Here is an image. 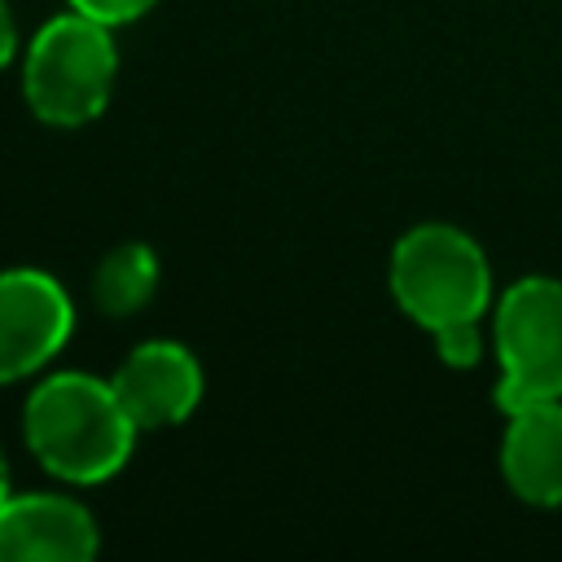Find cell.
<instances>
[{"instance_id": "1", "label": "cell", "mask_w": 562, "mask_h": 562, "mask_svg": "<svg viewBox=\"0 0 562 562\" xmlns=\"http://www.w3.org/2000/svg\"><path fill=\"white\" fill-rule=\"evenodd\" d=\"M140 426L119 404L110 378H92L79 369H57L40 378L22 404V439L31 457L70 487H92L114 479Z\"/></svg>"}, {"instance_id": "2", "label": "cell", "mask_w": 562, "mask_h": 562, "mask_svg": "<svg viewBox=\"0 0 562 562\" xmlns=\"http://www.w3.org/2000/svg\"><path fill=\"white\" fill-rule=\"evenodd\" d=\"M114 75H119L114 26L75 9L48 18L22 53V97L31 114L48 127L92 123L110 105Z\"/></svg>"}, {"instance_id": "3", "label": "cell", "mask_w": 562, "mask_h": 562, "mask_svg": "<svg viewBox=\"0 0 562 562\" xmlns=\"http://www.w3.org/2000/svg\"><path fill=\"white\" fill-rule=\"evenodd\" d=\"M386 285L395 307L426 334L483 321L492 307V263L457 224H417L391 246Z\"/></svg>"}, {"instance_id": "4", "label": "cell", "mask_w": 562, "mask_h": 562, "mask_svg": "<svg viewBox=\"0 0 562 562\" xmlns=\"http://www.w3.org/2000/svg\"><path fill=\"white\" fill-rule=\"evenodd\" d=\"M496 347V408L562 400V281L518 277L492 312Z\"/></svg>"}, {"instance_id": "5", "label": "cell", "mask_w": 562, "mask_h": 562, "mask_svg": "<svg viewBox=\"0 0 562 562\" xmlns=\"http://www.w3.org/2000/svg\"><path fill=\"white\" fill-rule=\"evenodd\" d=\"M75 334V299L44 268L0 272V386L40 373Z\"/></svg>"}, {"instance_id": "6", "label": "cell", "mask_w": 562, "mask_h": 562, "mask_svg": "<svg viewBox=\"0 0 562 562\" xmlns=\"http://www.w3.org/2000/svg\"><path fill=\"white\" fill-rule=\"evenodd\" d=\"M110 386L140 430H167L193 417L202 404V364L176 338H145L110 373Z\"/></svg>"}, {"instance_id": "7", "label": "cell", "mask_w": 562, "mask_h": 562, "mask_svg": "<svg viewBox=\"0 0 562 562\" xmlns=\"http://www.w3.org/2000/svg\"><path fill=\"white\" fill-rule=\"evenodd\" d=\"M101 549L92 509L70 492H9L0 505V562H88Z\"/></svg>"}, {"instance_id": "8", "label": "cell", "mask_w": 562, "mask_h": 562, "mask_svg": "<svg viewBox=\"0 0 562 562\" xmlns=\"http://www.w3.org/2000/svg\"><path fill=\"white\" fill-rule=\"evenodd\" d=\"M501 479L536 509L562 505V400H536L505 413Z\"/></svg>"}, {"instance_id": "9", "label": "cell", "mask_w": 562, "mask_h": 562, "mask_svg": "<svg viewBox=\"0 0 562 562\" xmlns=\"http://www.w3.org/2000/svg\"><path fill=\"white\" fill-rule=\"evenodd\" d=\"M158 277H162V263L145 241H119L92 268V285H88L92 307L110 321L136 316L158 294Z\"/></svg>"}, {"instance_id": "10", "label": "cell", "mask_w": 562, "mask_h": 562, "mask_svg": "<svg viewBox=\"0 0 562 562\" xmlns=\"http://www.w3.org/2000/svg\"><path fill=\"white\" fill-rule=\"evenodd\" d=\"M435 342V356L448 364V369H474L483 360V334H479V321H461V325H443L430 334Z\"/></svg>"}, {"instance_id": "11", "label": "cell", "mask_w": 562, "mask_h": 562, "mask_svg": "<svg viewBox=\"0 0 562 562\" xmlns=\"http://www.w3.org/2000/svg\"><path fill=\"white\" fill-rule=\"evenodd\" d=\"M154 4H158V0H66V9L88 13V18L105 22V26H127V22L145 18Z\"/></svg>"}, {"instance_id": "12", "label": "cell", "mask_w": 562, "mask_h": 562, "mask_svg": "<svg viewBox=\"0 0 562 562\" xmlns=\"http://www.w3.org/2000/svg\"><path fill=\"white\" fill-rule=\"evenodd\" d=\"M13 53H18V26H13V13H9V4L0 0V70L13 61Z\"/></svg>"}, {"instance_id": "13", "label": "cell", "mask_w": 562, "mask_h": 562, "mask_svg": "<svg viewBox=\"0 0 562 562\" xmlns=\"http://www.w3.org/2000/svg\"><path fill=\"white\" fill-rule=\"evenodd\" d=\"M9 492H13V487H9V457H4V448H0V505H4Z\"/></svg>"}]
</instances>
